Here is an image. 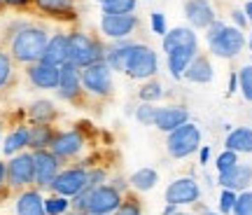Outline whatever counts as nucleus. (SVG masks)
<instances>
[{
	"instance_id": "obj_22",
	"label": "nucleus",
	"mask_w": 252,
	"mask_h": 215,
	"mask_svg": "<svg viewBox=\"0 0 252 215\" xmlns=\"http://www.w3.org/2000/svg\"><path fill=\"white\" fill-rule=\"evenodd\" d=\"M182 80L191 82V84H210V82L215 80V68H213L210 56L198 52L196 56L191 59V63L187 66V71H185V75H182Z\"/></svg>"
},
{
	"instance_id": "obj_7",
	"label": "nucleus",
	"mask_w": 252,
	"mask_h": 215,
	"mask_svg": "<svg viewBox=\"0 0 252 215\" xmlns=\"http://www.w3.org/2000/svg\"><path fill=\"white\" fill-rule=\"evenodd\" d=\"M35 182V164H33V152L24 150V152L9 157L7 161V187L12 192H21V189L33 187Z\"/></svg>"
},
{
	"instance_id": "obj_5",
	"label": "nucleus",
	"mask_w": 252,
	"mask_h": 215,
	"mask_svg": "<svg viewBox=\"0 0 252 215\" xmlns=\"http://www.w3.org/2000/svg\"><path fill=\"white\" fill-rule=\"evenodd\" d=\"M82 87H84V94L91 99H110L115 94V72L105 61L91 63L87 68H82Z\"/></svg>"
},
{
	"instance_id": "obj_36",
	"label": "nucleus",
	"mask_w": 252,
	"mask_h": 215,
	"mask_svg": "<svg viewBox=\"0 0 252 215\" xmlns=\"http://www.w3.org/2000/svg\"><path fill=\"white\" fill-rule=\"evenodd\" d=\"M135 122H140L143 126H154V117H157V103H140L135 108Z\"/></svg>"
},
{
	"instance_id": "obj_20",
	"label": "nucleus",
	"mask_w": 252,
	"mask_h": 215,
	"mask_svg": "<svg viewBox=\"0 0 252 215\" xmlns=\"http://www.w3.org/2000/svg\"><path fill=\"white\" fill-rule=\"evenodd\" d=\"M217 185L222 189H234V192H245L252 185V166L250 164H236L234 169L217 173Z\"/></svg>"
},
{
	"instance_id": "obj_12",
	"label": "nucleus",
	"mask_w": 252,
	"mask_h": 215,
	"mask_svg": "<svg viewBox=\"0 0 252 215\" xmlns=\"http://www.w3.org/2000/svg\"><path fill=\"white\" fill-rule=\"evenodd\" d=\"M84 147H87V136L80 129H65V131H56L54 143L49 150L61 159V164H65V161L77 159L84 152Z\"/></svg>"
},
{
	"instance_id": "obj_48",
	"label": "nucleus",
	"mask_w": 252,
	"mask_h": 215,
	"mask_svg": "<svg viewBox=\"0 0 252 215\" xmlns=\"http://www.w3.org/2000/svg\"><path fill=\"white\" fill-rule=\"evenodd\" d=\"M180 208L178 206H171V204H166V208H163V215H173V213H178Z\"/></svg>"
},
{
	"instance_id": "obj_39",
	"label": "nucleus",
	"mask_w": 252,
	"mask_h": 215,
	"mask_svg": "<svg viewBox=\"0 0 252 215\" xmlns=\"http://www.w3.org/2000/svg\"><path fill=\"white\" fill-rule=\"evenodd\" d=\"M238 152H231V150H224V152H220L217 154V159H215V169L217 173H224V171L229 169H234L236 164H238Z\"/></svg>"
},
{
	"instance_id": "obj_45",
	"label": "nucleus",
	"mask_w": 252,
	"mask_h": 215,
	"mask_svg": "<svg viewBox=\"0 0 252 215\" xmlns=\"http://www.w3.org/2000/svg\"><path fill=\"white\" fill-rule=\"evenodd\" d=\"M236 91H238V72H231V75H229V89H226V94L231 96Z\"/></svg>"
},
{
	"instance_id": "obj_11",
	"label": "nucleus",
	"mask_w": 252,
	"mask_h": 215,
	"mask_svg": "<svg viewBox=\"0 0 252 215\" xmlns=\"http://www.w3.org/2000/svg\"><path fill=\"white\" fill-rule=\"evenodd\" d=\"M124 201V194L119 192L112 182H103L98 187L89 189V201H87V213L94 215H112Z\"/></svg>"
},
{
	"instance_id": "obj_42",
	"label": "nucleus",
	"mask_w": 252,
	"mask_h": 215,
	"mask_svg": "<svg viewBox=\"0 0 252 215\" xmlns=\"http://www.w3.org/2000/svg\"><path fill=\"white\" fill-rule=\"evenodd\" d=\"M248 17H245V12L243 9H238V7H234L231 9V26H236V28H241V31H245L248 28Z\"/></svg>"
},
{
	"instance_id": "obj_17",
	"label": "nucleus",
	"mask_w": 252,
	"mask_h": 215,
	"mask_svg": "<svg viewBox=\"0 0 252 215\" xmlns=\"http://www.w3.org/2000/svg\"><path fill=\"white\" fill-rule=\"evenodd\" d=\"M180 49H198V36L194 28L189 26H175L168 28V33L161 37V52L173 54Z\"/></svg>"
},
{
	"instance_id": "obj_28",
	"label": "nucleus",
	"mask_w": 252,
	"mask_h": 215,
	"mask_svg": "<svg viewBox=\"0 0 252 215\" xmlns=\"http://www.w3.org/2000/svg\"><path fill=\"white\" fill-rule=\"evenodd\" d=\"M224 150L238 154H252V129L250 126H236L229 131L224 141Z\"/></svg>"
},
{
	"instance_id": "obj_51",
	"label": "nucleus",
	"mask_w": 252,
	"mask_h": 215,
	"mask_svg": "<svg viewBox=\"0 0 252 215\" xmlns=\"http://www.w3.org/2000/svg\"><path fill=\"white\" fill-rule=\"evenodd\" d=\"M203 215H220V213H213V211H203Z\"/></svg>"
},
{
	"instance_id": "obj_47",
	"label": "nucleus",
	"mask_w": 252,
	"mask_h": 215,
	"mask_svg": "<svg viewBox=\"0 0 252 215\" xmlns=\"http://www.w3.org/2000/svg\"><path fill=\"white\" fill-rule=\"evenodd\" d=\"M243 12H245V17H248V21H250V24H252V0H248V2H245Z\"/></svg>"
},
{
	"instance_id": "obj_52",
	"label": "nucleus",
	"mask_w": 252,
	"mask_h": 215,
	"mask_svg": "<svg viewBox=\"0 0 252 215\" xmlns=\"http://www.w3.org/2000/svg\"><path fill=\"white\" fill-rule=\"evenodd\" d=\"M2 12H5V5H2V2H0V14H2Z\"/></svg>"
},
{
	"instance_id": "obj_6",
	"label": "nucleus",
	"mask_w": 252,
	"mask_h": 215,
	"mask_svg": "<svg viewBox=\"0 0 252 215\" xmlns=\"http://www.w3.org/2000/svg\"><path fill=\"white\" fill-rule=\"evenodd\" d=\"M201 129L198 124H194L191 119L185 122L182 126H178L175 131L166 134V152L171 154L173 159H187L191 154L198 152L201 147Z\"/></svg>"
},
{
	"instance_id": "obj_27",
	"label": "nucleus",
	"mask_w": 252,
	"mask_h": 215,
	"mask_svg": "<svg viewBox=\"0 0 252 215\" xmlns=\"http://www.w3.org/2000/svg\"><path fill=\"white\" fill-rule=\"evenodd\" d=\"M24 150H28V122L17 124L2 141V154L5 157H14Z\"/></svg>"
},
{
	"instance_id": "obj_30",
	"label": "nucleus",
	"mask_w": 252,
	"mask_h": 215,
	"mask_svg": "<svg viewBox=\"0 0 252 215\" xmlns=\"http://www.w3.org/2000/svg\"><path fill=\"white\" fill-rule=\"evenodd\" d=\"M157 182H159V173L150 166H143V169H138L131 173V178H128V187L135 189L138 194H145V192H152L157 187Z\"/></svg>"
},
{
	"instance_id": "obj_14",
	"label": "nucleus",
	"mask_w": 252,
	"mask_h": 215,
	"mask_svg": "<svg viewBox=\"0 0 252 215\" xmlns=\"http://www.w3.org/2000/svg\"><path fill=\"white\" fill-rule=\"evenodd\" d=\"M33 164H35V182L33 187L40 192H49V185L54 182L56 173L61 171V159L52 150H35L33 152Z\"/></svg>"
},
{
	"instance_id": "obj_43",
	"label": "nucleus",
	"mask_w": 252,
	"mask_h": 215,
	"mask_svg": "<svg viewBox=\"0 0 252 215\" xmlns=\"http://www.w3.org/2000/svg\"><path fill=\"white\" fill-rule=\"evenodd\" d=\"M5 9H31L33 7V0H0Z\"/></svg>"
},
{
	"instance_id": "obj_26",
	"label": "nucleus",
	"mask_w": 252,
	"mask_h": 215,
	"mask_svg": "<svg viewBox=\"0 0 252 215\" xmlns=\"http://www.w3.org/2000/svg\"><path fill=\"white\" fill-rule=\"evenodd\" d=\"M54 124H28V150L35 152V150H49L54 143L56 136Z\"/></svg>"
},
{
	"instance_id": "obj_56",
	"label": "nucleus",
	"mask_w": 252,
	"mask_h": 215,
	"mask_svg": "<svg viewBox=\"0 0 252 215\" xmlns=\"http://www.w3.org/2000/svg\"><path fill=\"white\" fill-rule=\"evenodd\" d=\"M84 215H94V213H84Z\"/></svg>"
},
{
	"instance_id": "obj_40",
	"label": "nucleus",
	"mask_w": 252,
	"mask_h": 215,
	"mask_svg": "<svg viewBox=\"0 0 252 215\" xmlns=\"http://www.w3.org/2000/svg\"><path fill=\"white\" fill-rule=\"evenodd\" d=\"M150 28H152L154 36L163 37L168 33V24H166V14L163 12H152L150 14Z\"/></svg>"
},
{
	"instance_id": "obj_15",
	"label": "nucleus",
	"mask_w": 252,
	"mask_h": 215,
	"mask_svg": "<svg viewBox=\"0 0 252 215\" xmlns=\"http://www.w3.org/2000/svg\"><path fill=\"white\" fill-rule=\"evenodd\" d=\"M33 9L40 12L45 19L61 21V24H75L80 17L77 0H33Z\"/></svg>"
},
{
	"instance_id": "obj_44",
	"label": "nucleus",
	"mask_w": 252,
	"mask_h": 215,
	"mask_svg": "<svg viewBox=\"0 0 252 215\" xmlns=\"http://www.w3.org/2000/svg\"><path fill=\"white\" fill-rule=\"evenodd\" d=\"M208 161H210V147H208V145H201V147H198V164L206 166Z\"/></svg>"
},
{
	"instance_id": "obj_38",
	"label": "nucleus",
	"mask_w": 252,
	"mask_h": 215,
	"mask_svg": "<svg viewBox=\"0 0 252 215\" xmlns=\"http://www.w3.org/2000/svg\"><path fill=\"white\" fill-rule=\"evenodd\" d=\"M112 215H143V206H140V201L135 197L124 194V201L119 204V208Z\"/></svg>"
},
{
	"instance_id": "obj_16",
	"label": "nucleus",
	"mask_w": 252,
	"mask_h": 215,
	"mask_svg": "<svg viewBox=\"0 0 252 215\" xmlns=\"http://www.w3.org/2000/svg\"><path fill=\"white\" fill-rule=\"evenodd\" d=\"M24 75H26L28 84H31L33 89L56 91V87H59V75H61V66L35 61V63H31V66H24Z\"/></svg>"
},
{
	"instance_id": "obj_53",
	"label": "nucleus",
	"mask_w": 252,
	"mask_h": 215,
	"mask_svg": "<svg viewBox=\"0 0 252 215\" xmlns=\"http://www.w3.org/2000/svg\"><path fill=\"white\" fill-rule=\"evenodd\" d=\"M0 134H2V117H0Z\"/></svg>"
},
{
	"instance_id": "obj_13",
	"label": "nucleus",
	"mask_w": 252,
	"mask_h": 215,
	"mask_svg": "<svg viewBox=\"0 0 252 215\" xmlns=\"http://www.w3.org/2000/svg\"><path fill=\"white\" fill-rule=\"evenodd\" d=\"M166 204H171V206H191V204H196L198 199H201V185H198L196 178H191V176H182V178H175L166 187Z\"/></svg>"
},
{
	"instance_id": "obj_8",
	"label": "nucleus",
	"mask_w": 252,
	"mask_h": 215,
	"mask_svg": "<svg viewBox=\"0 0 252 215\" xmlns=\"http://www.w3.org/2000/svg\"><path fill=\"white\" fill-rule=\"evenodd\" d=\"M87 176H89V169L82 166L80 161L72 164V166H61V171L56 173L54 182L49 185V192L72 199L75 194H80L82 189L87 187Z\"/></svg>"
},
{
	"instance_id": "obj_21",
	"label": "nucleus",
	"mask_w": 252,
	"mask_h": 215,
	"mask_svg": "<svg viewBox=\"0 0 252 215\" xmlns=\"http://www.w3.org/2000/svg\"><path fill=\"white\" fill-rule=\"evenodd\" d=\"M14 213L17 215H47L45 194L37 187H28L17 192L14 197Z\"/></svg>"
},
{
	"instance_id": "obj_19",
	"label": "nucleus",
	"mask_w": 252,
	"mask_h": 215,
	"mask_svg": "<svg viewBox=\"0 0 252 215\" xmlns=\"http://www.w3.org/2000/svg\"><path fill=\"white\" fill-rule=\"evenodd\" d=\"M189 122V110L185 106L171 103V106L157 108V117H154V129H159L163 134H171L178 126Z\"/></svg>"
},
{
	"instance_id": "obj_57",
	"label": "nucleus",
	"mask_w": 252,
	"mask_h": 215,
	"mask_svg": "<svg viewBox=\"0 0 252 215\" xmlns=\"http://www.w3.org/2000/svg\"><path fill=\"white\" fill-rule=\"evenodd\" d=\"M250 115H252V112H250Z\"/></svg>"
},
{
	"instance_id": "obj_54",
	"label": "nucleus",
	"mask_w": 252,
	"mask_h": 215,
	"mask_svg": "<svg viewBox=\"0 0 252 215\" xmlns=\"http://www.w3.org/2000/svg\"><path fill=\"white\" fill-rule=\"evenodd\" d=\"M173 215H189V213H180V211H178V213H173Z\"/></svg>"
},
{
	"instance_id": "obj_10",
	"label": "nucleus",
	"mask_w": 252,
	"mask_h": 215,
	"mask_svg": "<svg viewBox=\"0 0 252 215\" xmlns=\"http://www.w3.org/2000/svg\"><path fill=\"white\" fill-rule=\"evenodd\" d=\"M56 96L70 106H80L82 101L87 99L84 87H82V71L72 63H63L61 75H59V87H56Z\"/></svg>"
},
{
	"instance_id": "obj_3",
	"label": "nucleus",
	"mask_w": 252,
	"mask_h": 215,
	"mask_svg": "<svg viewBox=\"0 0 252 215\" xmlns=\"http://www.w3.org/2000/svg\"><path fill=\"white\" fill-rule=\"evenodd\" d=\"M105 59V42L103 37L87 33V31H68V63L77 68H87L91 63H98Z\"/></svg>"
},
{
	"instance_id": "obj_9",
	"label": "nucleus",
	"mask_w": 252,
	"mask_h": 215,
	"mask_svg": "<svg viewBox=\"0 0 252 215\" xmlns=\"http://www.w3.org/2000/svg\"><path fill=\"white\" fill-rule=\"evenodd\" d=\"M140 26L138 14H100V36L115 42V40H128Z\"/></svg>"
},
{
	"instance_id": "obj_25",
	"label": "nucleus",
	"mask_w": 252,
	"mask_h": 215,
	"mask_svg": "<svg viewBox=\"0 0 252 215\" xmlns=\"http://www.w3.org/2000/svg\"><path fill=\"white\" fill-rule=\"evenodd\" d=\"M42 61L52 63V66H63L68 61V33L65 31H59V33L49 36V42H47L45 54H42Z\"/></svg>"
},
{
	"instance_id": "obj_55",
	"label": "nucleus",
	"mask_w": 252,
	"mask_h": 215,
	"mask_svg": "<svg viewBox=\"0 0 252 215\" xmlns=\"http://www.w3.org/2000/svg\"><path fill=\"white\" fill-rule=\"evenodd\" d=\"M96 2H98V5H100V2H103V0H96Z\"/></svg>"
},
{
	"instance_id": "obj_4",
	"label": "nucleus",
	"mask_w": 252,
	"mask_h": 215,
	"mask_svg": "<svg viewBox=\"0 0 252 215\" xmlns=\"http://www.w3.org/2000/svg\"><path fill=\"white\" fill-rule=\"evenodd\" d=\"M157 72H159V54L154 52L150 45L135 42L131 54H128V59H126L124 75L135 82H145L157 77Z\"/></svg>"
},
{
	"instance_id": "obj_32",
	"label": "nucleus",
	"mask_w": 252,
	"mask_h": 215,
	"mask_svg": "<svg viewBox=\"0 0 252 215\" xmlns=\"http://www.w3.org/2000/svg\"><path fill=\"white\" fill-rule=\"evenodd\" d=\"M163 94H166L163 84L157 80V77H152V80L140 82V89H138V99H140V103H157V101L163 99Z\"/></svg>"
},
{
	"instance_id": "obj_18",
	"label": "nucleus",
	"mask_w": 252,
	"mask_h": 215,
	"mask_svg": "<svg viewBox=\"0 0 252 215\" xmlns=\"http://www.w3.org/2000/svg\"><path fill=\"white\" fill-rule=\"evenodd\" d=\"M185 19H187L189 28L206 31L217 19V14H215V7L210 5V0H187L185 2Z\"/></svg>"
},
{
	"instance_id": "obj_23",
	"label": "nucleus",
	"mask_w": 252,
	"mask_h": 215,
	"mask_svg": "<svg viewBox=\"0 0 252 215\" xmlns=\"http://www.w3.org/2000/svg\"><path fill=\"white\" fill-rule=\"evenodd\" d=\"M56 119H59V108L49 99H37L26 108L28 124H54Z\"/></svg>"
},
{
	"instance_id": "obj_1",
	"label": "nucleus",
	"mask_w": 252,
	"mask_h": 215,
	"mask_svg": "<svg viewBox=\"0 0 252 215\" xmlns=\"http://www.w3.org/2000/svg\"><path fill=\"white\" fill-rule=\"evenodd\" d=\"M47 42H49V31L42 24L26 21L5 42V47L12 54V59H14L17 66H31V63H35V61H42Z\"/></svg>"
},
{
	"instance_id": "obj_29",
	"label": "nucleus",
	"mask_w": 252,
	"mask_h": 215,
	"mask_svg": "<svg viewBox=\"0 0 252 215\" xmlns=\"http://www.w3.org/2000/svg\"><path fill=\"white\" fill-rule=\"evenodd\" d=\"M196 54H198V49H180V52L166 54V68H168L173 80H182L187 66L191 63V59H194Z\"/></svg>"
},
{
	"instance_id": "obj_37",
	"label": "nucleus",
	"mask_w": 252,
	"mask_h": 215,
	"mask_svg": "<svg viewBox=\"0 0 252 215\" xmlns=\"http://www.w3.org/2000/svg\"><path fill=\"white\" fill-rule=\"evenodd\" d=\"M231 215H252V189H245V192L236 194V204Z\"/></svg>"
},
{
	"instance_id": "obj_24",
	"label": "nucleus",
	"mask_w": 252,
	"mask_h": 215,
	"mask_svg": "<svg viewBox=\"0 0 252 215\" xmlns=\"http://www.w3.org/2000/svg\"><path fill=\"white\" fill-rule=\"evenodd\" d=\"M133 45H135V40H131V37L128 40H115V42L105 45V59L103 61L112 68V72H124L126 59H128Z\"/></svg>"
},
{
	"instance_id": "obj_49",
	"label": "nucleus",
	"mask_w": 252,
	"mask_h": 215,
	"mask_svg": "<svg viewBox=\"0 0 252 215\" xmlns=\"http://www.w3.org/2000/svg\"><path fill=\"white\" fill-rule=\"evenodd\" d=\"M63 215H84V213H77V211H72V208H70L68 213H63Z\"/></svg>"
},
{
	"instance_id": "obj_50",
	"label": "nucleus",
	"mask_w": 252,
	"mask_h": 215,
	"mask_svg": "<svg viewBox=\"0 0 252 215\" xmlns=\"http://www.w3.org/2000/svg\"><path fill=\"white\" fill-rule=\"evenodd\" d=\"M248 47H250V52H252V31H250V37H248Z\"/></svg>"
},
{
	"instance_id": "obj_34",
	"label": "nucleus",
	"mask_w": 252,
	"mask_h": 215,
	"mask_svg": "<svg viewBox=\"0 0 252 215\" xmlns=\"http://www.w3.org/2000/svg\"><path fill=\"white\" fill-rule=\"evenodd\" d=\"M45 211L47 215H63L70 211V199L68 197H61V194H52L45 197Z\"/></svg>"
},
{
	"instance_id": "obj_33",
	"label": "nucleus",
	"mask_w": 252,
	"mask_h": 215,
	"mask_svg": "<svg viewBox=\"0 0 252 215\" xmlns=\"http://www.w3.org/2000/svg\"><path fill=\"white\" fill-rule=\"evenodd\" d=\"M138 0H103L100 12L103 14H135Z\"/></svg>"
},
{
	"instance_id": "obj_46",
	"label": "nucleus",
	"mask_w": 252,
	"mask_h": 215,
	"mask_svg": "<svg viewBox=\"0 0 252 215\" xmlns=\"http://www.w3.org/2000/svg\"><path fill=\"white\" fill-rule=\"evenodd\" d=\"M0 187H7V161L0 159Z\"/></svg>"
},
{
	"instance_id": "obj_35",
	"label": "nucleus",
	"mask_w": 252,
	"mask_h": 215,
	"mask_svg": "<svg viewBox=\"0 0 252 215\" xmlns=\"http://www.w3.org/2000/svg\"><path fill=\"white\" fill-rule=\"evenodd\" d=\"M238 91L243 94V99L248 103H252V63L238 71Z\"/></svg>"
},
{
	"instance_id": "obj_31",
	"label": "nucleus",
	"mask_w": 252,
	"mask_h": 215,
	"mask_svg": "<svg viewBox=\"0 0 252 215\" xmlns=\"http://www.w3.org/2000/svg\"><path fill=\"white\" fill-rule=\"evenodd\" d=\"M17 77V63L7 52V47H0V91L7 89Z\"/></svg>"
},
{
	"instance_id": "obj_2",
	"label": "nucleus",
	"mask_w": 252,
	"mask_h": 215,
	"mask_svg": "<svg viewBox=\"0 0 252 215\" xmlns=\"http://www.w3.org/2000/svg\"><path fill=\"white\" fill-rule=\"evenodd\" d=\"M206 45L208 52L217 56V59H224V61H231L238 54L245 49L248 45V37L241 28L229 26L224 21L215 19L210 26L206 28Z\"/></svg>"
},
{
	"instance_id": "obj_41",
	"label": "nucleus",
	"mask_w": 252,
	"mask_h": 215,
	"mask_svg": "<svg viewBox=\"0 0 252 215\" xmlns=\"http://www.w3.org/2000/svg\"><path fill=\"white\" fill-rule=\"evenodd\" d=\"M236 194L238 192H234V189H222V194H220V213L222 215H231L236 204Z\"/></svg>"
}]
</instances>
